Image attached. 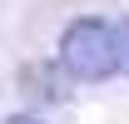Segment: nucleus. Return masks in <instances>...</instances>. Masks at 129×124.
Wrapping results in <instances>:
<instances>
[{
	"label": "nucleus",
	"mask_w": 129,
	"mask_h": 124,
	"mask_svg": "<svg viewBox=\"0 0 129 124\" xmlns=\"http://www.w3.org/2000/svg\"><path fill=\"white\" fill-rule=\"evenodd\" d=\"M119 70L129 75V15L119 20Z\"/></svg>",
	"instance_id": "2"
},
{
	"label": "nucleus",
	"mask_w": 129,
	"mask_h": 124,
	"mask_svg": "<svg viewBox=\"0 0 129 124\" xmlns=\"http://www.w3.org/2000/svg\"><path fill=\"white\" fill-rule=\"evenodd\" d=\"M5 124H40V119H35V114H10Z\"/></svg>",
	"instance_id": "3"
},
{
	"label": "nucleus",
	"mask_w": 129,
	"mask_h": 124,
	"mask_svg": "<svg viewBox=\"0 0 129 124\" xmlns=\"http://www.w3.org/2000/svg\"><path fill=\"white\" fill-rule=\"evenodd\" d=\"M60 65L70 70L75 79L94 84V79H109L119 70V30L99 15H84V20H70L60 35Z\"/></svg>",
	"instance_id": "1"
}]
</instances>
